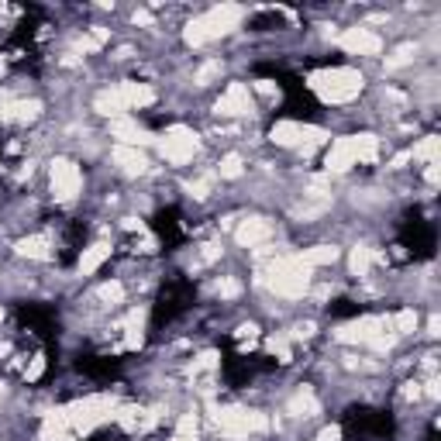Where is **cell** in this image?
<instances>
[{
    "mask_svg": "<svg viewBox=\"0 0 441 441\" xmlns=\"http://www.w3.org/2000/svg\"><path fill=\"white\" fill-rule=\"evenodd\" d=\"M290 414H297V417H314V414H318L314 393H311V390H300V393L290 400Z\"/></svg>",
    "mask_w": 441,
    "mask_h": 441,
    "instance_id": "cell-25",
    "label": "cell"
},
{
    "mask_svg": "<svg viewBox=\"0 0 441 441\" xmlns=\"http://www.w3.org/2000/svg\"><path fill=\"white\" fill-rule=\"evenodd\" d=\"M318 441H341V428H334V424L324 428L321 435H318Z\"/></svg>",
    "mask_w": 441,
    "mask_h": 441,
    "instance_id": "cell-36",
    "label": "cell"
},
{
    "mask_svg": "<svg viewBox=\"0 0 441 441\" xmlns=\"http://www.w3.org/2000/svg\"><path fill=\"white\" fill-rule=\"evenodd\" d=\"M207 190H210V179H197V183H190V194L201 201V197H207Z\"/></svg>",
    "mask_w": 441,
    "mask_h": 441,
    "instance_id": "cell-35",
    "label": "cell"
},
{
    "mask_svg": "<svg viewBox=\"0 0 441 441\" xmlns=\"http://www.w3.org/2000/svg\"><path fill=\"white\" fill-rule=\"evenodd\" d=\"M121 297H124L121 283H104V286H100V300H107V304H121Z\"/></svg>",
    "mask_w": 441,
    "mask_h": 441,
    "instance_id": "cell-32",
    "label": "cell"
},
{
    "mask_svg": "<svg viewBox=\"0 0 441 441\" xmlns=\"http://www.w3.org/2000/svg\"><path fill=\"white\" fill-rule=\"evenodd\" d=\"M241 18H245V11H241L238 4H217V7L203 11L201 18H194V21L186 25V45L201 48L207 41L224 39V35H231V32L238 28Z\"/></svg>",
    "mask_w": 441,
    "mask_h": 441,
    "instance_id": "cell-1",
    "label": "cell"
},
{
    "mask_svg": "<svg viewBox=\"0 0 441 441\" xmlns=\"http://www.w3.org/2000/svg\"><path fill=\"white\" fill-rule=\"evenodd\" d=\"M238 280H224V283H217V293H221V297H228V300H231V297H238Z\"/></svg>",
    "mask_w": 441,
    "mask_h": 441,
    "instance_id": "cell-34",
    "label": "cell"
},
{
    "mask_svg": "<svg viewBox=\"0 0 441 441\" xmlns=\"http://www.w3.org/2000/svg\"><path fill=\"white\" fill-rule=\"evenodd\" d=\"M114 410H118V407H114L111 397H86V400L66 407V417H69V428H73L76 435H90L93 428H100L104 421H111Z\"/></svg>",
    "mask_w": 441,
    "mask_h": 441,
    "instance_id": "cell-4",
    "label": "cell"
},
{
    "mask_svg": "<svg viewBox=\"0 0 441 441\" xmlns=\"http://www.w3.org/2000/svg\"><path fill=\"white\" fill-rule=\"evenodd\" d=\"M297 255H300V259H304V266H311V269L338 262V248H334V245H314V248H307V252H297Z\"/></svg>",
    "mask_w": 441,
    "mask_h": 441,
    "instance_id": "cell-21",
    "label": "cell"
},
{
    "mask_svg": "<svg viewBox=\"0 0 441 441\" xmlns=\"http://www.w3.org/2000/svg\"><path fill=\"white\" fill-rule=\"evenodd\" d=\"M311 266H304L300 255H283L280 262H273L269 269V286L286 297V300H300L307 290H311Z\"/></svg>",
    "mask_w": 441,
    "mask_h": 441,
    "instance_id": "cell-3",
    "label": "cell"
},
{
    "mask_svg": "<svg viewBox=\"0 0 441 441\" xmlns=\"http://www.w3.org/2000/svg\"><path fill=\"white\" fill-rule=\"evenodd\" d=\"M438 149H441V138L438 135H424L417 145H414V152H410V159L424 162V165H431V162H438Z\"/></svg>",
    "mask_w": 441,
    "mask_h": 441,
    "instance_id": "cell-22",
    "label": "cell"
},
{
    "mask_svg": "<svg viewBox=\"0 0 441 441\" xmlns=\"http://www.w3.org/2000/svg\"><path fill=\"white\" fill-rule=\"evenodd\" d=\"M93 111H97V114H104V118H124V111H128V107H124V100H121V93H118V86H114V90H100V93H97V97H93Z\"/></svg>",
    "mask_w": 441,
    "mask_h": 441,
    "instance_id": "cell-17",
    "label": "cell"
},
{
    "mask_svg": "<svg viewBox=\"0 0 441 441\" xmlns=\"http://www.w3.org/2000/svg\"><path fill=\"white\" fill-rule=\"evenodd\" d=\"M18 252L28 255V259H48V238L45 235H32V238H21L18 241Z\"/></svg>",
    "mask_w": 441,
    "mask_h": 441,
    "instance_id": "cell-24",
    "label": "cell"
},
{
    "mask_svg": "<svg viewBox=\"0 0 441 441\" xmlns=\"http://www.w3.org/2000/svg\"><path fill=\"white\" fill-rule=\"evenodd\" d=\"M221 69H224V66H221V59H210V62H203L201 69H197L194 83H197V86H207L210 80H217V76H221Z\"/></svg>",
    "mask_w": 441,
    "mask_h": 441,
    "instance_id": "cell-29",
    "label": "cell"
},
{
    "mask_svg": "<svg viewBox=\"0 0 441 441\" xmlns=\"http://www.w3.org/2000/svg\"><path fill=\"white\" fill-rule=\"evenodd\" d=\"M41 372H45V355H35V359H32V365L25 369V379H28V383H35Z\"/></svg>",
    "mask_w": 441,
    "mask_h": 441,
    "instance_id": "cell-33",
    "label": "cell"
},
{
    "mask_svg": "<svg viewBox=\"0 0 441 441\" xmlns=\"http://www.w3.org/2000/svg\"><path fill=\"white\" fill-rule=\"evenodd\" d=\"M118 93L128 111H142V107H149V104L156 100V90H152L149 83H121Z\"/></svg>",
    "mask_w": 441,
    "mask_h": 441,
    "instance_id": "cell-14",
    "label": "cell"
},
{
    "mask_svg": "<svg viewBox=\"0 0 441 441\" xmlns=\"http://www.w3.org/2000/svg\"><path fill=\"white\" fill-rule=\"evenodd\" d=\"M269 352L280 355V362H290V345H286L283 334H273V338H269Z\"/></svg>",
    "mask_w": 441,
    "mask_h": 441,
    "instance_id": "cell-31",
    "label": "cell"
},
{
    "mask_svg": "<svg viewBox=\"0 0 441 441\" xmlns=\"http://www.w3.org/2000/svg\"><path fill=\"white\" fill-rule=\"evenodd\" d=\"M172 441H194V438H183V435H176V438H172Z\"/></svg>",
    "mask_w": 441,
    "mask_h": 441,
    "instance_id": "cell-40",
    "label": "cell"
},
{
    "mask_svg": "<svg viewBox=\"0 0 441 441\" xmlns=\"http://www.w3.org/2000/svg\"><path fill=\"white\" fill-rule=\"evenodd\" d=\"M241 172H245V162H241L238 152H228L224 159L217 162V176L221 179H238Z\"/></svg>",
    "mask_w": 441,
    "mask_h": 441,
    "instance_id": "cell-26",
    "label": "cell"
},
{
    "mask_svg": "<svg viewBox=\"0 0 441 441\" xmlns=\"http://www.w3.org/2000/svg\"><path fill=\"white\" fill-rule=\"evenodd\" d=\"M324 165H327V172H348V169L355 165V145H352V135L331 142V149H327V156H324Z\"/></svg>",
    "mask_w": 441,
    "mask_h": 441,
    "instance_id": "cell-11",
    "label": "cell"
},
{
    "mask_svg": "<svg viewBox=\"0 0 441 441\" xmlns=\"http://www.w3.org/2000/svg\"><path fill=\"white\" fill-rule=\"evenodd\" d=\"M311 86L318 90L324 104H348L362 93V73L359 69H348V66H338V69H321L311 76Z\"/></svg>",
    "mask_w": 441,
    "mask_h": 441,
    "instance_id": "cell-2",
    "label": "cell"
},
{
    "mask_svg": "<svg viewBox=\"0 0 441 441\" xmlns=\"http://www.w3.org/2000/svg\"><path fill=\"white\" fill-rule=\"evenodd\" d=\"M156 149H159V156L169 162V165H186V162L197 156L201 138H197V131H190V128L176 124V128H169L165 135L156 138Z\"/></svg>",
    "mask_w": 441,
    "mask_h": 441,
    "instance_id": "cell-5",
    "label": "cell"
},
{
    "mask_svg": "<svg viewBox=\"0 0 441 441\" xmlns=\"http://www.w3.org/2000/svg\"><path fill=\"white\" fill-rule=\"evenodd\" d=\"M393 327H397V334H414V331H417V311H414V307H403L400 314L393 318Z\"/></svg>",
    "mask_w": 441,
    "mask_h": 441,
    "instance_id": "cell-27",
    "label": "cell"
},
{
    "mask_svg": "<svg viewBox=\"0 0 441 441\" xmlns=\"http://www.w3.org/2000/svg\"><path fill=\"white\" fill-rule=\"evenodd\" d=\"M107 259H111V245H107V241H93L90 248H83L76 269H80V276H93V273H97Z\"/></svg>",
    "mask_w": 441,
    "mask_h": 441,
    "instance_id": "cell-15",
    "label": "cell"
},
{
    "mask_svg": "<svg viewBox=\"0 0 441 441\" xmlns=\"http://www.w3.org/2000/svg\"><path fill=\"white\" fill-rule=\"evenodd\" d=\"M124 327H128V331H124V334H128V338H124V348H138L142 338H145V314L135 311V314L124 321Z\"/></svg>",
    "mask_w": 441,
    "mask_h": 441,
    "instance_id": "cell-23",
    "label": "cell"
},
{
    "mask_svg": "<svg viewBox=\"0 0 441 441\" xmlns=\"http://www.w3.org/2000/svg\"><path fill=\"white\" fill-rule=\"evenodd\" d=\"M111 138H118L121 145H131V149L156 145V135H152L149 128H142L138 121H131V118H114L111 121Z\"/></svg>",
    "mask_w": 441,
    "mask_h": 441,
    "instance_id": "cell-8",
    "label": "cell"
},
{
    "mask_svg": "<svg viewBox=\"0 0 441 441\" xmlns=\"http://www.w3.org/2000/svg\"><path fill=\"white\" fill-rule=\"evenodd\" d=\"M214 111H217L221 118L248 114V111H252V93H248V86H245V83H231V86L221 93V100L214 104Z\"/></svg>",
    "mask_w": 441,
    "mask_h": 441,
    "instance_id": "cell-9",
    "label": "cell"
},
{
    "mask_svg": "<svg viewBox=\"0 0 441 441\" xmlns=\"http://www.w3.org/2000/svg\"><path fill=\"white\" fill-rule=\"evenodd\" d=\"M372 262H383V255L379 252H372L369 245H355L352 248V259H348V269H352V276H369V269H372Z\"/></svg>",
    "mask_w": 441,
    "mask_h": 441,
    "instance_id": "cell-18",
    "label": "cell"
},
{
    "mask_svg": "<svg viewBox=\"0 0 441 441\" xmlns=\"http://www.w3.org/2000/svg\"><path fill=\"white\" fill-rule=\"evenodd\" d=\"M39 114H41L39 100H7V104L0 107V121H7V124H28V121H35Z\"/></svg>",
    "mask_w": 441,
    "mask_h": 441,
    "instance_id": "cell-13",
    "label": "cell"
},
{
    "mask_svg": "<svg viewBox=\"0 0 441 441\" xmlns=\"http://www.w3.org/2000/svg\"><path fill=\"white\" fill-rule=\"evenodd\" d=\"M428 334H431V338H438V318H431V321H428Z\"/></svg>",
    "mask_w": 441,
    "mask_h": 441,
    "instance_id": "cell-39",
    "label": "cell"
},
{
    "mask_svg": "<svg viewBox=\"0 0 441 441\" xmlns=\"http://www.w3.org/2000/svg\"><path fill=\"white\" fill-rule=\"evenodd\" d=\"M83 190V172L76 162L69 159H55L52 162V194H55V201H73L76 194Z\"/></svg>",
    "mask_w": 441,
    "mask_h": 441,
    "instance_id": "cell-7",
    "label": "cell"
},
{
    "mask_svg": "<svg viewBox=\"0 0 441 441\" xmlns=\"http://www.w3.org/2000/svg\"><path fill=\"white\" fill-rule=\"evenodd\" d=\"M414 55H417V45H400L390 59H386V69H400V66H407V62H414Z\"/></svg>",
    "mask_w": 441,
    "mask_h": 441,
    "instance_id": "cell-28",
    "label": "cell"
},
{
    "mask_svg": "<svg viewBox=\"0 0 441 441\" xmlns=\"http://www.w3.org/2000/svg\"><path fill=\"white\" fill-rule=\"evenodd\" d=\"M273 142L283 145V149H290V145H300V135H304V124H297V121H276L273 124Z\"/></svg>",
    "mask_w": 441,
    "mask_h": 441,
    "instance_id": "cell-19",
    "label": "cell"
},
{
    "mask_svg": "<svg viewBox=\"0 0 441 441\" xmlns=\"http://www.w3.org/2000/svg\"><path fill=\"white\" fill-rule=\"evenodd\" d=\"M197 428H201V417H197V414H183V417L176 421V435H183V438H197Z\"/></svg>",
    "mask_w": 441,
    "mask_h": 441,
    "instance_id": "cell-30",
    "label": "cell"
},
{
    "mask_svg": "<svg viewBox=\"0 0 441 441\" xmlns=\"http://www.w3.org/2000/svg\"><path fill=\"white\" fill-rule=\"evenodd\" d=\"M0 318H4V311H0Z\"/></svg>",
    "mask_w": 441,
    "mask_h": 441,
    "instance_id": "cell-41",
    "label": "cell"
},
{
    "mask_svg": "<svg viewBox=\"0 0 441 441\" xmlns=\"http://www.w3.org/2000/svg\"><path fill=\"white\" fill-rule=\"evenodd\" d=\"M338 45L348 52V55H379L383 52V39L379 35H372L369 28H348Z\"/></svg>",
    "mask_w": 441,
    "mask_h": 441,
    "instance_id": "cell-10",
    "label": "cell"
},
{
    "mask_svg": "<svg viewBox=\"0 0 441 441\" xmlns=\"http://www.w3.org/2000/svg\"><path fill=\"white\" fill-rule=\"evenodd\" d=\"M114 162H118L128 176H142V172L149 169V156H145L142 149H131V145H118V149H114Z\"/></svg>",
    "mask_w": 441,
    "mask_h": 441,
    "instance_id": "cell-16",
    "label": "cell"
},
{
    "mask_svg": "<svg viewBox=\"0 0 441 441\" xmlns=\"http://www.w3.org/2000/svg\"><path fill=\"white\" fill-rule=\"evenodd\" d=\"M269 235H273V228H269V221H266V217H248V221H241L238 228H235V241L245 245V248L262 245Z\"/></svg>",
    "mask_w": 441,
    "mask_h": 441,
    "instance_id": "cell-12",
    "label": "cell"
},
{
    "mask_svg": "<svg viewBox=\"0 0 441 441\" xmlns=\"http://www.w3.org/2000/svg\"><path fill=\"white\" fill-rule=\"evenodd\" d=\"M159 248V241L152 238V235H142V241H138V252H156Z\"/></svg>",
    "mask_w": 441,
    "mask_h": 441,
    "instance_id": "cell-37",
    "label": "cell"
},
{
    "mask_svg": "<svg viewBox=\"0 0 441 441\" xmlns=\"http://www.w3.org/2000/svg\"><path fill=\"white\" fill-rule=\"evenodd\" d=\"M149 21H152V18H149L145 11H135V25H149Z\"/></svg>",
    "mask_w": 441,
    "mask_h": 441,
    "instance_id": "cell-38",
    "label": "cell"
},
{
    "mask_svg": "<svg viewBox=\"0 0 441 441\" xmlns=\"http://www.w3.org/2000/svg\"><path fill=\"white\" fill-rule=\"evenodd\" d=\"M352 145H355V162H365V165H372V162L379 159V138L376 135H352Z\"/></svg>",
    "mask_w": 441,
    "mask_h": 441,
    "instance_id": "cell-20",
    "label": "cell"
},
{
    "mask_svg": "<svg viewBox=\"0 0 441 441\" xmlns=\"http://www.w3.org/2000/svg\"><path fill=\"white\" fill-rule=\"evenodd\" d=\"M214 421H217L221 435H228V438H248V435L269 428V421L259 410H245V407H221V410H214Z\"/></svg>",
    "mask_w": 441,
    "mask_h": 441,
    "instance_id": "cell-6",
    "label": "cell"
}]
</instances>
